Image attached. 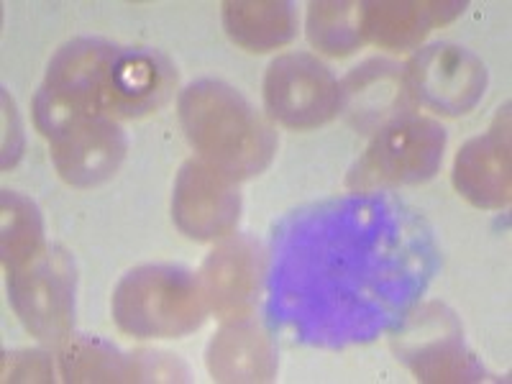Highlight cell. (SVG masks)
<instances>
[{
    "mask_svg": "<svg viewBox=\"0 0 512 384\" xmlns=\"http://www.w3.org/2000/svg\"><path fill=\"white\" fill-rule=\"evenodd\" d=\"M433 269L423 218L387 190H356L274 231L269 318L305 344H364L408 318Z\"/></svg>",
    "mask_w": 512,
    "mask_h": 384,
    "instance_id": "cell-1",
    "label": "cell"
},
{
    "mask_svg": "<svg viewBox=\"0 0 512 384\" xmlns=\"http://www.w3.org/2000/svg\"><path fill=\"white\" fill-rule=\"evenodd\" d=\"M180 123L200 159L233 182L264 172L277 152L272 126L221 80L192 82L180 95Z\"/></svg>",
    "mask_w": 512,
    "mask_h": 384,
    "instance_id": "cell-2",
    "label": "cell"
},
{
    "mask_svg": "<svg viewBox=\"0 0 512 384\" xmlns=\"http://www.w3.org/2000/svg\"><path fill=\"white\" fill-rule=\"evenodd\" d=\"M113 320L136 338H180L200 328L208 305L195 274L169 264L131 269L113 292Z\"/></svg>",
    "mask_w": 512,
    "mask_h": 384,
    "instance_id": "cell-3",
    "label": "cell"
},
{
    "mask_svg": "<svg viewBox=\"0 0 512 384\" xmlns=\"http://www.w3.org/2000/svg\"><path fill=\"white\" fill-rule=\"evenodd\" d=\"M446 131L431 118L402 116L374 134L364 157L354 164L349 185L356 190H387L431 180L443 162Z\"/></svg>",
    "mask_w": 512,
    "mask_h": 384,
    "instance_id": "cell-4",
    "label": "cell"
},
{
    "mask_svg": "<svg viewBox=\"0 0 512 384\" xmlns=\"http://www.w3.org/2000/svg\"><path fill=\"white\" fill-rule=\"evenodd\" d=\"M8 300L31 336L64 344L75 320V264L70 254L47 246L8 269Z\"/></svg>",
    "mask_w": 512,
    "mask_h": 384,
    "instance_id": "cell-5",
    "label": "cell"
},
{
    "mask_svg": "<svg viewBox=\"0 0 512 384\" xmlns=\"http://www.w3.org/2000/svg\"><path fill=\"white\" fill-rule=\"evenodd\" d=\"M397 359L413 369L420 382H479L484 369L472 351H466L459 320L443 305H425L405 318L397 336Z\"/></svg>",
    "mask_w": 512,
    "mask_h": 384,
    "instance_id": "cell-6",
    "label": "cell"
},
{
    "mask_svg": "<svg viewBox=\"0 0 512 384\" xmlns=\"http://www.w3.org/2000/svg\"><path fill=\"white\" fill-rule=\"evenodd\" d=\"M338 103V80L313 54H282L269 64L264 77V105L282 126L297 131L323 126L338 113Z\"/></svg>",
    "mask_w": 512,
    "mask_h": 384,
    "instance_id": "cell-7",
    "label": "cell"
},
{
    "mask_svg": "<svg viewBox=\"0 0 512 384\" xmlns=\"http://www.w3.org/2000/svg\"><path fill=\"white\" fill-rule=\"evenodd\" d=\"M410 98L441 116H464L487 90L482 59L456 44H431L405 67Z\"/></svg>",
    "mask_w": 512,
    "mask_h": 384,
    "instance_id": "cell-8",
    "label": "cell"
},
{
    "mask_svg": "<svg viewBox=\"0 0 512 384\" xmlns=\"http://www.w3.org/2000/svg\"><path fill=\"white\" fill-rule=\"evenodd\" d=\"M241 216V195L233 180L203 159H190L180 169L172 192V218L185 236L195 241H216L236 228Z\"/></svg>",
    "mask_w": 512,
    "mask_h": 384,
    "instance_id": "cell-9",
    "label": "cell"
},
{
    "mask_svg": "<svg viewBox=\"0 0 512 384\" xmlns=\"http://www.w3.org/2000/svg\"><path fill=\"white\" fill-rule=\"evenodd\" d=\"M59 177L75 187H95L116 175L126 157V136L111 116L95 113L70 121L49 139Z\"/></svg>",
    "mask_w": 512,
    "mask_h": 384,
    "instance_id": "cell-10",
    "label": "cell"
},
{
    "mask_svg": "<svg viewBox=\"0 0 512 384\" xmlns=\"http://www.w3.org/2000/svg\"><path fill=\"white\" fill-rule=\"evenodd\" d=\"M64 382H182L187 369L180 361L154 351L123 354L108 341L90 336L67 338L59 351Z\"/></svg>",
    "mask_w": 512,
    "mask_h": 384,
    "instance_id": "cell-11",
    "label": "cell"
},
{
    "mask_svg": "<svg viewBox=\"0 0 512 384\" xmlns=\"http://www.w3.org/2000/svg\"><path fill=\"white\" fill-rule=\"evenodd\" d=\"M267 274L262 246L249 236H233L205 259L200 292L210 313L223 320L249 318Z\"/></svg>",
    "mask_w": 512,
    "mask_h": 384,
    "instance_id": "cell-12",
    "label": "cell"
},
{
    "mask_svg": "<svg viewBox=\"0 0 512 384\" xmlns=\"http://www.w3.org/2000/svg\"><path fill=\"white\" fill-rule=\"evenodd\" d=\"M454 185L477 208L500 210L510 203V105L482 136L464 144L454 164Z\"/></svg>",
    "mask_w": 512,
    "mask_h": 384,
    "instance_id": "cell-13",
    "label": "cell"
},
{
    "mask_svg": "<svg viewBox=\"0 0 512 384\" xmlns=\"http://www.w3.org/2000/svg\"><path fill=\"white\" fill-rule=\"evenodd\" d=\"M175 85V70L154 49H118L103 88L105 116L136 118L157 111Z\"/></svg>",
    "mask_w": 512,
    "mask_h": 384,
    "instance_id": "cell-14",
    "label": "cell"
},
{
    "mask_svg": "<svg viewBox=\"0 0 512 384\" xmlns=\"http://www.w3.org/2000/svg\"><path fill=\"white\" fill-rule=\"evenodd\" d=\"M338 95V111L346 113L351 126L374 134L387 123L408 116V105L413 100L402 67L387 59H372L356 67L338 85Z\"/></svg>",
    "mask_w": 512,
    "mask_h": 384,
    "instance_id": "cell-15",
    "label": "cell"
},
{
    "mask_svg": "<svg viewBox=\"0 0 512 384\" xmlns=\"http://www.w3.org/2000/svg\"><path fill=\"white\" fill-rule=\"evenodd\" d=\"M116 54L118 47L103 39L70 41L52 57L41 88L77 111L103 113L105 77Z\"/></svg>",
    "mask_w": 512,
    "mask_h": 384,
    "instance_id": "cell-16",
    "label": "cell"
},
{
    "mask_svg": "<svg viewBox=\"0 0 512 384\" xmlns=\"http://www.w3.org/2000/svg\"><path fill=\"white\" fill-rule=\"evenodd\" d=\"M466 3L441 0H382L364 3V36L384 49H413L436 26L454 21Z\"/></svg>",
    "mask_w": 512,
    "mask_h": 384,
    "instance_id": "cell-17",
    "label": "cell"
},
{
    "mask_svg": "<svg viewBox=\"0 0 512 384\" xmlns=\"http://www.w3.org/2000/svg\"><path fill=\"white\" fill-rule=\"evenodd\" d=\"M208 372L216 382H269L277 372V349L249 318L228 320L208 346Z\"/></svg>",
    "mask_w": 512,
    "mask_h": 384,
    "instance_id": "cell-18",
    "label": "cell"
},
{
    "mask_svg": "<svg viewBox=\"0 0 512 384\" xmlns=\"http://www.w3.org/2000/svg\"><path fill=\"white\" fill-rule=\"evenodd\" d=\"M223 26L239 47L272 52L290 44L297 34V16L287 0H228Z\"/></svg>",
    "mask_w": 512,
    "mask_h": 384,
    "instance_id": "cell-19",
    "label": "cell"
},
{
    "mask_svg": "<svg viewBox=\"0 0 512 384\" xmlns=\"http://www.w3.org/2000/svg\"><path fill=\"white\" fill-rule=\"evenodd\" d=\"M308 39L315 49L344 57L359 49L364 36V3H313L308 13Z\"/></svg>",
    "mask_w": 512,
    "mask_h": 384,
    "instance_id": "cell-20",
    "label": "cell"
},
{
    "mask_svg": "<svg viewBox=\"0 0 512 384\" xmlns=\"http://www.w3.org/2000/svg\"><path fill=\"white\" fill-rule=\"evenodd\" d=\"M47 246L39 208L18 192H3V264H6V272L24 264L26 259H31Z\"/></svg>",
    "mask_w": 512,
    "mask_h": 384,
    "instance_id": "cell-21",
    "label": "cell"
},
{
    "mask_svg": "<svg viewBox=\"0 0 512 384\" xmlns=\"http://www.w3.org/2000/svg\"><path fill=\"white\" fill-rule=\"evenodd\" d=\"M52 356L44 351H13L3 356V382H52Z\"/></svg>",
    "mask_w": 512,
    "mask_h": 384,
    "instance_id": "cell-22",
    "label": "cell"
}]
</instances>
